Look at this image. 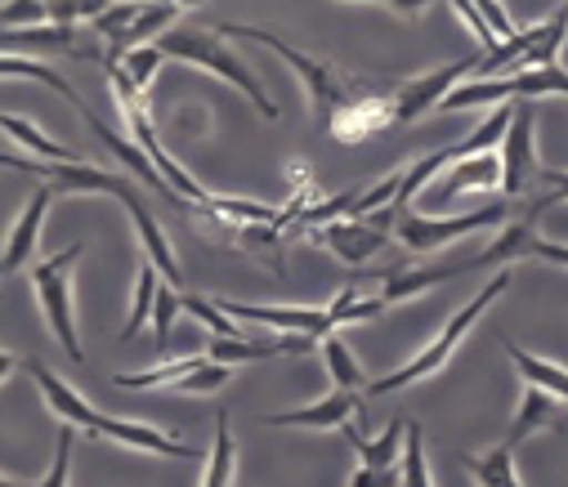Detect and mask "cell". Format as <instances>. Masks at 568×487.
Masks as SVG:
<instances>
[{
	"label": "cell",
	"instance_id": "obj_1",
	"mask_svg": "<svg viewBox=\"0 0 568 487\" xmlns=\"http://www.w3.org/2000/svg\"><path fill=\"white\" fill-rule=\"evenodd\" d=\"M108 81H112V94H116V103H121V116H125V125H130V139L139 143V148H144V156L153 161V166H158V175L175 189V197L180 202H189L193 211H206V215H215V193H206L184 166H180V161L166 152V143H162V134L153 130V121H149V112H144V94H139V85L121 72V68H108Z\"/></svg>",
	"mask_w": 568,
	"mask_h": 487
},
{
	"label": "cell",
	"instance_id": "obj_2",
	"mask_svg": "<svg viewBox=\"0 0 568 487\" xmlns=\"http://www.w3.org/2000/svg\"><path fill=\"white\" fill-rule=\"evenodd\" d=\"M506 286H510V268H501L493 282H484V286H479V291H475V295H470V300L448 317V327L439 332V341H435V345H425V349H420L412 363H403L398 372H389V376L372 381V385H367V394L385 398V394H398V389H407V385H416V381H425V376L444 372V367H448V358H453V349L466 341V332H470L475 322L484 317V308H488Z\"/></svg>",
	"mask_w": 568,
	"mask_h": 487
},
{
	"label": "cell",
	"instance_id": "obj_3",
	"mask_svg": "<svg viewBox=\"0 0 568 487\" xmlns=\"http://www.w3.org/2000/svg\"><path fill=\"white\" fill-rule=\"evenodd\" d=\"M158 50L166 54V59H184V63H193V68H206V72H215V77H224L229 85H237L251 103H255V112L260 116H268V121H277V103L260 90V81H255V72L224 45V37L215 32V28H175V32H166L162 41H158Z\"/></svg>",
	"mask_w": 568,
	"mask_h": 487
},
{
	"label": "cell",
	"instance_id": "obj_4",
	"mask_svg": "<svg viewBox=\"0 0 568 487\" xmlns=\"http://www.w3.org/2000/svg\"><path fill=\"white\" fill-rule=\"evenodd\" d=\"M224 41H255V45H264V50H273V54H282L292 63V72L301 77V85L310 90V103L332 121V112L336 108H345L354 94L341 85V77H336V68H327V63H318L314 54H305V50H296L292 41H282V37H273V32H264V28H242V23H220L215 28Z\"/></svg>",
	"mask_w": 568,
	"mask_h": 487
},
{
	"label": "cell",
	"instance_id": "obj_5",
	"mask_svg": "<svg viewBox=\"0 0 568 487\" xmlns=\"http://www.w3.org/2000/svg\"><path fill=\"white\" fill-rule=\"evenodd\" d=\"M81 251H85V246L72 242V246L54 251L45 264L32 268V286H37L41 313H45L54 341L68 349L72 363H85V349H81V341H77V322H72V264L81 260Z\"/></svg>",
	"mask_w": 568,
	"mask_h": 487
},
{
	"label": "cell",
	"instance_id": "obj_6",
	"mask_svg": "<svg viewBox=\"0 0 568 487\" xmlns=\"http://www.w3.org/2000/svg\"><path fill=\"white\" fill-rule=\"evenodd\" d=\"M479 63H484V54H466V59H457V63L435 68L430 77L403 81V85L389 94V103H394V125H412L416 116L435 112V108H439L457 85H466V77H475V72H479Z\"/></svg>",
	"mask_w": 568,
	"mask_h": 487
},
{
	"label": "cell",
	"instance_id": "obj_7",
	"mask_svg": "<svg viewBox=\"0 0 568 487\" xmlns=\"http://www.w3.org/2000/svg\"><path fill=\"white\" fill-rule=\"evenodd\" d=\"M506 224V206H484V211H470V215H457V220H435V215H416V211H398V242L407 251H439L466 233H479V229H497Z\"/></svg>",
	"mask_w": 568,
	"mask_h": 487
},
{
	"label": "cell",
	"instance_id": "obj_8",
	"mask_svg": "<svg viewBox=\"0 0 568 487\" xmlns=\"http://www.w3.org/2000/svg\"><path fill=\"white\" fill-rule=\"evenodd\" d=\"M220 313H229L233 322H255V327H273L282 336H305V341H327L336 336V322L327 308H292V304H237L224 295H211Z\"/></svg>",
	"mask_w": 568,
	"mask_h": 487
},
{
	"label": "cell",
	"instance_id": "obj_9",
	"mask_svg": "<svg viewBox=\"0 0 568 487\" xmlns=\"http://www.w3.org/2000/svg\"><path fill=\"white\" fill-rule=\"evenodd\" d=\"M6 166H10V171H28V175L50 180V189H54V193H112L121 206L144 202L130 180L108 175V171L90 166V161H81V166H54V161H32V156L23 161V156H6Z\"/></svg>",
	"mask_w": 568,
	"mask_h": 487
},
{
	"label": "cell",
	"instance_id": "obj_10",
	"mask_svg": "<svg viewBox=\"0 0 568 487\" xmlns=\"http://www.w3.org/2000/svg\"><path fill=\"white\" fill-rule=\"evenodd\" d=\"M501 193L506 197H524L532 180H541V166H537V108L524 99L515 103V121H510V134L501 143Z\"/></svg>",
	"mask_w": 568,
	"mask_h": 487
},
{
	"label": "cell",
	"instance_id": "obj_11",
	"mask_svg": "<svg viewBox=\"0 0 568 487\" xmlns=\"http://www.w3.org/2000/svg\"><path fill=\"white\" fill-rule=\"evenodd\" d=\"M398 224V211H385V215H376V220H336V224H327L318 237L332 246V255L341 260V264H349V268H358V264H367L385 242H389V229Z\"/></svg>",
	"mask_w": 568,
	"mask_h": 487
},
{
	"label": "cell",
	"instance_id": "obj_12",
	"mask_svg": "<svg viewBox=\"0 0 568 487\" xmlns=\"http://www.w3.org/2000/svg\"><path fill=\"white\" fill-rule=\"evenodd\" d=\"M77 112H81V116L90 121V130H94V134H99V139L112 148V156H121V161H125V171H134V180H139V184H149V189H153L158 197H166L175 211H193V206H189V202H180V197H175V189H171V184L158 175V166H153V161L144 156V148H139V143H125V139H121L112 125H103V121H99V112H94L85 99L77 103Z\"/></svg>",
	"mask_w": 568,
	"mask_h": 487
},
{
	"label": "cell",
	"instance_id": "obj_13",
	"mask_svg": "<svg viewBox=\"0 0 568 487\" xmlns=\"http://www.w3.org/2000/svg\"><path fill=\"white\" fill-rule=\"evenodd\" d=\"M32 376H37V385H41V394H45V407L59 416V425H72V429H81V434H94L99 438V425H103V412H94L72 385H63L45 363H37V358H28L23 363Z\"/></svg>",
	"mask_w": 568,
	"mask_h": 487
},
{
	"label": "cell",
	"instance_id": "obj_14",
	"mask_svg": "<svg viewBox=\"0 0 568 487\" xmlns=\"http://www.w3.org/2000/svg\"><path fill=\"white\" fill-rule=\"evenodd\" d=\"M546 206H555V197H550V193H546V197H537V202L528 206V215H524V220L506 224L488 251H479L475 260H466V273H470V268H488V264H493V268H501V264H510V260H528L532 242L541 237V233H537V220H541V211H546Z\"/></svg>",
	"mask_w": 568,
	"mask_h": 487
},
{
	"label": "cell",
	"instance_id": "obj_15",
	"mask_svg": "<svg viewBox=\"0 0 568 487\" xmlns=\"http://www.w3.org/2000/svg\"><path fill=\"white\" fill-rule=\"evenodd\" d=\"M301 354H314V341L305 336H282V341H224V336H211L206 345V358L220 363V367H237V363H264V358H301Z\"/></svg>",
	"mask_w": 568,
	"mask_h": 487
},
{
	"label": "cell",
	"instance_id": "obj_16",
	"mask_svg": "<svg viewBox=\"0 0 568 487\" xmlns=\"http://www.w3.org/2000/svg\"><path fill=\"white\" fill-rule=\"evenodd\" d=\"M327 125H332V134H336L341 143H363V139H372V134H381V130L394 125V103H389V99L354 94L345 108L332 112Z\"/></svg>",
	"mask_w": 568,
	"mask_h": 487
},
{
	"label": "cell",
	"instance_id": "obj_17",
	"mask_svg": "<svg viewBox=\"0 0 568 487\" xmlns=\"http://www.w3.org/2000/svg\"><path fill=\"white\" fill-rule=\"evenodd\" d=\"M358 412V398L354 394H327L323 403H314V407H301V412H273V416H264L260 425L264 429H282V425H296V429H345L349 425V416Z\"/></svg>",
	"mask_w": 568,
	"mask_h": 487
},
{
	"label": "cell",
	"instance_id": "obj_18",
	"mask_svg": "<svg viewBox=\"0 0 568 487\" xmlns=\"http://www.w3.org/2000/svg\"><path fill=\"white\" fill-rule=\"evenodd\" d=\"M54 197H59V193H54L50 184L32 193L28 211L19 215V224H14L10 242H6V273H19V268L32 260V251H37V242H41V224H45V215H50V202H54Z\"/></svg>",
	"mask_w": 568,
	"mask_h": 487
},
{
	"label": "cell",
	"instance_id": "obj_19",
	"mask_svg": "<svg viewBox=\"0 0 568 487\" xmlns=\"http://www.w3.org/2000/svg\"><path fill=\"white\" fill-rule=\"evenodd\" d=\"M510 121H515V103H501L497 112H488L462 143H453V161L462 166V161H475V156H497V148L510 134Z\"/></svg>",
	"mask_w": 568,
	"mask_h": 487
},
{
	"label": "cell",
	"instance_id": "obj_20",
	"mask_svg": "<svg viewBox=\"0 0 568 487\" xmlns=\"http://www.w3.org/2000/svg\"><path fill=\"white\" fill-rule=\"evenodd\" d=\"M555 412H559V407H555V394H546V389H537V385H524V398H519L515 420H510V429H506V447L515 452L524 438L550 429V425H555Z\"/></svg>",
	"mask_w": 568,
	"mask_h": 487
},
{
	"label": "cell",
	"instance_id": "obj_21",
	"mask_svg": "<svg viewBox=\"0 0 568 487\" xmlns=\"http://www.w3.org/2000/svg\"><path fill=\"white\" fill-rule=\"evenodd\" d=\"M341 434L354 443L363 469H394V465H403V443H407V425H403V420L385 425L381 438H367V434H358V429H349V425H345Z\"/></svg>",
	"mask_w": 568,
	"mask_h": 487
},
{
	"label": "cell",
	"instance_id": "obj_22",
	"mask_svg": "<svg viewBox=\"0 0 568 487\" xmlns=\"http://www.w3.org/2000/svg\"><path fill=\"white\" fill-rule=\"evenodd\" d=\"M6 134H10L14 143H23L32 156L54 161V166H81V161H85L77 148H68V143H59V139H50V134H41V125L28 121V116H19V112H6Z\"/></svg>",
	"mask_w": 568,
	"mask_h": 487
},
{
	"label": "cell",
	"instance_id": "obj_23",
	"mask_svg": "<svg viewBox=\"0 0 568 487\" xmlns=\"http://www.w3.org/2000/svg\"><path fill=\"white\" fill-rule=\"evenodd\" d=\"M470 189H484V193H493V189H501V156H475V161H462V166L453 171V175H444V184L435 189L439 197H462V193H470Z\"/></svg>",
	"mask_w": 568,
	"mask_h": 487
},
{
	"label": "cell",
	"instance_id": "obj_24",
	"mask_svg": "<svg viewBox=\"0 0 568 487\" xmlns=\"http://www.w3.org/2000/svg\"><path fill=\"white\" fill-rule=\"evenodd\" d=\"M211 358L206 354H184V358H175V363H162V367H153V372H139V376H112V385L116 389H175L184 376H193L197 367H206Z\"/></svg>",
	"mask_w": 568,
	"mask_h": 487
},
{
	"label": "cell",
	"instance_id": "obj_25",
	"mask_svg": "<svg viewBox=\"0 0 568 487\" xmlns=\"http://www.w3.org/2000/svg\"><path fill=\"white\" fill-rule=\"evenodd\" d=\"M506 354H510V363L519 367L524 385H537V389H546V394H555V398L568 403V372H564V367H555V363H546V358L519 349L515 341H506Z\"/></svg>",
	"mask_w": 568,
	"mask_h": 487
},
{
	"label": "cell",
	"instance_id": "obj_26",
	"mask_svg": "<svg viewBox=\"0 0 568 487\" xmlns=\"http://www.w3.org/2000/svg\"><path fill=\"white\" fill-rule=\"evenodd\" d=\"M462 273H466V264H444V268H403V273H389V277H385L381 300H385V304H398V300H407V295H416V291H430V286H439V282H448V277H462Z\"/></svg>",
	"mask_w": 568,
	"mask_h": 487
},
{
	"label": "cell",
	"instance_id": "obj_27",
	"mask_svg": "<svg viewBox=\"0 0 568 487\" xmlns=\"http://www.w3.org/2000/svg\"><path fill=\"white\" fill-rule=\"evenodd\" d=\"M233 474H237V443H233V429H229V412H220L215 416V443H211V456H206L202 487H233Z\"/></svg>",
	"mask_w": 568,
	"mask_h": 487
},
{
	"label": "cell",
	"instance_id": "obj_28",
	"mask_svg": "<svg viewBox=\"0 0 568 487\" xmlns=\"http://www.w3.org/2000/svg\"><path fill=\"white\" fill-rule=\"evenodd\" d=\"M462 465L470 469V478H475L479 487H524L519 474H515V452H510L506 443L493 447L488 456H462Z\"/></svg>",
	"mask_w": 568,
	"mask_h": 487
},
{
	"label": "cell",
	"instance_id": "obj_29",
	"mask_svg": "<svg viewBox=\"0 0 568 487\" xmlns=\"http://www.w3.org/2000/svg\"><path fill=\"white\" fill-rule=\"evenodd\" d=\"M158 295H162L158 264H139V286H134V304H130V317H125V327H121V341H134V332L158 313Z\"/></svg>",
	"mask_w": 568,
	"mask_h": 487
},
{
	"label": "cell",
	"instance_id": "obj_30",
	"mask_svg": "<svg viewBox=\"0 0 568 487\" xmlns=\"http://www.w3.org/2000/svg\"><path fill=\"white\" fill-rule=\"evenodd\" d=\"M323 358H327V372H332V381H336V389H341V394H354V389H363V385H367V376H363L358 358L349 354V345H345L341 336H327V341H323Z\"/></svg>",
	"mask_w": 568,
	"mask_h": 487
},
{
	"label": "cell",
	"instance_id": "obj_31",
	"mask_svg": "<svg viewBox=\"0 0 568 487\" xmlns=\"http://www.w3.org/2000/svg\"><path fill=\"white\" fill-rule=\"evenodd\" d=\"M403 487H435L430 483V465H425V438L420 425H407V443H403Z\"/></svg>",
	"mask_w": 568,
	"mask_h": 487
},
{
	"label": "cell",
	"instance_id": "obj_32",
	"mask_svg": "<svg viewBox=\"0 0 568 487\" xmlns=\"http://www.w3.org/2000/svg\"><path fill=\"white\" fill-rule=\"evenodd\" d=\"M19 45H28V50H77V41H72V28H28V32H6V50H19Z\"/></svg>",
	"mask_w": 568,
	"mask_h": 487
},
{
	"label": "cell",
	"instance_id": "obj_33",
	"mask_svg": "<svg viewBox=\"0 0 568 487\" xmlns=\"http://www.w3.org/2000/svg\"><path fill=\"white\" fill-rule=\"evenodd\" d=\"M72 452H77V429H72V425H59V438H54V465L45 469V478H41L37 487H68Z\"/></svg>",
	"mask_w": 568,
	"mask_h": 487
},
{
	"label": "cell",
	"instance_id": "obj_34",
	"mask_svg": "<svg viewBox=\"0 0 568 487\" xmlns=\"http://www.w3.org/2000/svg\"><path fill=\"white\" fill-rule=\"evenodd\" d=\"M184 308H189L197 322H206V327H211L215 336H224V341H237V336H242L237 322H233L229 313H220L215 300H206V295H184Z\"/></svg>",
	"mask_w": 568,
	"mask_h": 487
},
{
	"label": "cell",
	"instance_id": "obj_35",
	"mask_svg": "<svg viewBox=\"0 0 568 487\" xmlns=\"http://www.w3.org/2000/svg\"><path fill=\"white\" fill-rule=\"evenodd\" d=\"M162 59H166V54H162L158 45H149V50H134V54H130L125 63H116V68L139 85V94H144V85H149V81H153V72L162 68Z\"/></svg>",
	"mask_w": 568,
	"mask_h": 487
},
{
	"label": "cell",
	"instance_id": "obj_36",
	"mask_svg": "<svg viewBox=\"0 0 568 487\" xmlns=\"http://www.w3.org/2000/svg\"><path fill=\"white\" fill-rule=\"evenodd\" d=\"M139 14H144V6H108V10L99 14V23H94V28H99V32L108 37V45H112V41H121V37L139 23Z\"/></svg>",
	"mask_w": 568,
	"mask_h": 487
},
{
	"label": "cell",
	"instance_id": "obj_37",
	"mask_svg": "<svg viewBox=\"0 0 568 487\" xmlns=\"http://www.w3.org/2000/svg\"><path fill=\"white\" fill-rule=\"evenodd\" d=\"M229 381H233V367L206 363V367H197L193 376H184V381L175 385V394H211V389H220V385H229Z\"/></svg>",
	"mask_w": 568,
	"mask_h": 487
},
{
	"label": "cell",
	"instance_id": "obj_38",
	"mask_svg": "<svg viewBox=\"0 0 568 487\" xmlns=\"http://www.w3.org/2000/svg\"><path fill=\"white\" fill-rule=\"evenodd\" d=\"M180 304H184V300H180L171 286H162V295H158V313H153V345H158V349H166V341H171V327H175Z\"/></svg>",
	"mask_w": 568,
	"mask_h": 487
},
{
	"label": "cell",
	"instance_id": "obj_39",
	"mask_svg": "<svg viewBox=\"0 0 568 487\" xmlns=\"http://www.w3.org/2000/svg\"><path fill=\"white\" fill-rule=\"evenodd\" d=\"M103 10H108V6H99V0H85V6H72V0L63 6V0H59V6H50V23H54V28H72L77 19H94V23H99Z\"/></svg>",
	"mask_w": 568,
	"mask_h": 487
},
{
	"label": "cell",
	"instance_id": "obj_40",
	"mask_svg": "<svg viewBox=\"0 0 568 487\" xmlns=\"http://www.w3.org/2000/svg\"><path fill=\"white\" fill-rule=\"evenodd\" d=\"M6 32H19V23H50V6L32 0V6H6Z\"/></svg>",
	"mask_w": 568,
	"mask_h": 487
},
{
	"label": "cell",
	"instance_id": "obj_41",
	"mask_svg": "<svg viewBox=\"0 0 568 487\" xmlns=\"http://www.w3.org/2000/svg\"><path fill=\"white\" fill-rule=\"evenodd\" d=\"M394 483H403V469H354L349 474V487H394Z\"/></svg>",
	"mask_w": 568,
	"mask_h": 487
},
{
	"label": "cell",
	"instance_id": "obj_42",
	"mask_svg": "<svg viewBox=\"0 0 568 487\" xmlns=\"http://www.w3.org/2000/svg\"><path fill=\"white\" fill-rule=\"evenodd\" d=\"M479 14L488 19V28H497V41H501V45L519 37V32H515V23L506 19V6H493V0H484V6H479Z\"/></svg>",
	"mask_w": 568,
	"mask_h": 487
},
{
	"label": "cell",
	"instance_id": "obj_43",
	"mask_svg": "<svg viewBox=\"0 0 568 487\" xmlns=\"http://www.w3.org/2000/svg\"><path fill=\"white\" fill-rule=\"evenodd\" d=\"M528 260H546V264L568 268V242H546V237H537L532 251H528Z\"/></svg>",
	"mask_w": 568,
	"mask_h": 487
},
{
	"label": "cell",
	"instance_id": "obj_44",
	"mask_svg": "<svg viewBox=\"0 0 568 487\" xmlns=\"http://www.w3.org/2000/svg\"><path fill=\"white\" fill-rule=\"evenodd\" d=\"M541 180H546L555 202H568V171H541Z\"/></svg>",
	"mask_w": 568,
	"mask_h": 487
},
{
	"label": "cell",
	"instance_id": "obj_45",
	"mask_svg": "<svg viewBox=\"0 0 568 487\" xmlns=\"http://www.w3.org/2000/svg\"><path fill=\"white\" fill-rule=\"evenodd\" d=\"M0 487H19V483H14V478H6V483H0Z\"/></svg>",
	"mask_w": 568,
	"mask_h": 487
}]
</instances>
